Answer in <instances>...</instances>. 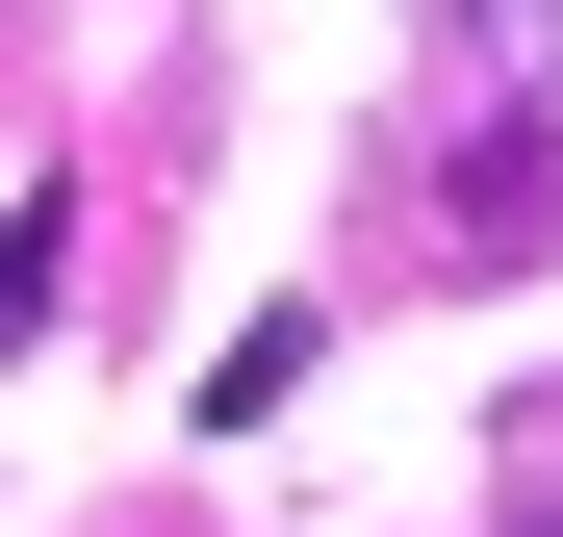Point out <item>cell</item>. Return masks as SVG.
I'll return each mask as SVG.
<instances>
[{
	"instance_id": "cell-1",
	"label": "cell",
	"mask_w": 563,
	"mask_h": 537,
	"mask_svg": "<svg viewBox=\"0 0 563 537\" xmlns=\"http://www.w3.org/2000/svg\"><path fill=\"white\" fill-rule=\"evenodd\" d=\"M461 256H487V282H512V256H563V103H512V154L461 179Z\"/></svg>"
},
{
	"instance_id": "cell-2",
	"label": "cell",
	"mask_w": 563,
	"mask_h": 537,
	"mask_svg": "<svg viewBox=\"0 0 563 537\" xmlns=\"http://www.w3.org/2000/svg\"><path fill=\"white\" fill-rule=\"evenodd\" d=\"M52 307H77V205H52V179H26V205H0V358H26Z\"/></svg>"
},
{
	"instance_id": "cell-3",
	"label": "cell",
	"mask_w": 563,
	"mask_h": 537,
	"mask_svg": "<svg viewBox=\"0 0 563 537\" xmlns=\"http://www.w3.org/2000/svg\"><path fill=\"white\" fill-rule=\"evenodd\" d=\"M435 26H487V52H538V26H563V0H435Z\"/></svg>"
},
{
	"instance_id": "cell-4",
	"label": "cell",
	"mask_w": 563,
	"mask_h": 537,
	"mask_svg": "<svg viewBox=\"0 0 563 537\" xmlns=\"http://www.w3.org/2000/svg\"><path fill=\"white\" fill-rule=\"evenodd\" d=\"M512 537H563V486H538V512H512Z\"/></svg>"
}]
</instances>
